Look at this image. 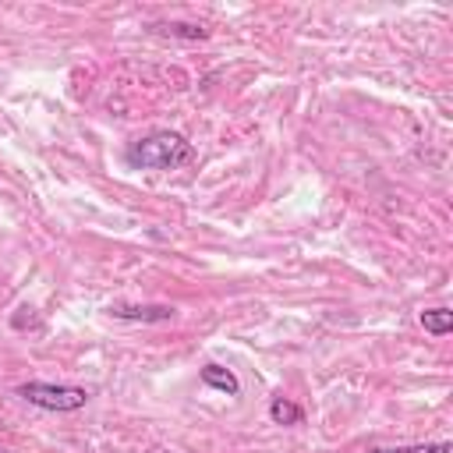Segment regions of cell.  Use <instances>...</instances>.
<instances>
[{"label": "cell", "mask_w": 453, "mask_h": 453, "mask_svg": "<svg viewBox=\"0 0 453 453\" xmlns=\"http://www.w3.org/2000/svg\"><path fill=\"white\" fill-rule=\"evenodd\" d=\"M110 315L124 322H170L173 308L170 304H113Z\"/></svg>", "instance_id": "cell-3"}, {"label": "cell", "mask_w": 453, "mask_h": 453, "mask_svg": "<svg viewBox=\"0 0 453 453\" xmlns=\"http://www.w3.org/2000/svg\"><path fill=\"white\" fill-rule=\"evenodd\" d=\"M368 453H453L449 442H418V446H372Z\"/></svg>", "instance_id": "cell-8"}, {"label": "cell", "mask_w": 453, "mask_h": 453, "mask_svg": "<svg viewBox=\"0 0 453 453\" xmlns=\"http://www.w3.org/2000/svg\"><path fill=\"white\" fill-rule=\"evenodd\" d=\"M18 396L42 411H78L88 403V393L81 386H60V382H21Z\"/></svg>", "instance_id": "cell-2"}, {"label": "cell", "mask_w": 453, "mask_h": 453, "mask_svg": "<svg viewBox=\"0 0 453 453\" xmlns=\"http://www.w3.org/2000/svg\"><path fill=\"white\" fill-rule=\"evenodd\" d=\"M269 418H273L276 425H301V421H304V411H301L297 403H290V400L276 396V400L269 403Z\"/></svg>", "instance_id": "cell-7"}, {"label": "cell", "mask_w": 453, "mask_h": 453, "mask_svg": "<svg viewBox=\"0 0 453 453\" xmlns=\"http://www.w3.org/2000/svg\"><path fill=\"white\" fill-rule=\"evenodd\" d=\"M202 382H205L209 389L226 393V396H237V393H241L237 375H234L230 368H223V365H205V368H202Z\"/></svg>", "instance_id": "cell-4"}, {"label": "cell", "mask_w": 453, "mask_h": 453, "mask_svg": "<svg viewBox=\"0 0 453 453\" xmlns=\"http://www.w3.org/2000/svg\"><path fill=\"white\" fill-rule=\"evenodd\" d=\"M152 28H156L159 35H173V39H188V42L209 39V28H205V25H195V21H156Z\"/></svg>", "instance_id": "cell-5"}, {"label": "cell", "mask_w": 453, "mask_h": 453, "mask_svg": "<svg viewBox=\"0 0 453 453\" xmlns=\"http://www.w3.org/2000/svg\"><path fill=\"white\" fill-rule=\"evenodd\" d=\"M195 159V149L177 131H152L127 145V163L142 170H177Z\"/></svg>", "instance_id": "cell-1"}, {"label": "cell", "mask_w": 453, "mask_h": 453, "mask_svg": "<svg viewBox=\"0 0 453 453\" xmlns=\"http://www.w3.org/2000/svg\"><path fill=\"white\" fill-rule=\"evenodd\" d=\"M421 326L432 336H446L453 329V311L449 308H428V311H421Z\"/></svg>", "instance_id": "cell-6"}]
</instances>
